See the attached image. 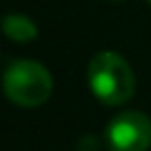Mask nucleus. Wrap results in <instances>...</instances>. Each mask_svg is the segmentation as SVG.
Wrapping results in <instances>:
<instances>
[{"label":"nucleus","instance_id":"obj_5","mask_svg":"<svg viewBox=\"0 0 151 151\" xmlns=\"http://www.w3.org/2000/svg\"><path fill=\"white\" fill-rule=\"evenodd\" d=\"M149 5H151V0H149Z\"/></svg>","mask_w":151,"mask_h":151},{"label":"nucleus","instance_id":"obj_4","mask_svg":"<svg viewBox=\"0 0 151 151\" xmlns=\"http://www.w3.org/2000/svg\"><path fill=\"white\" fill-rule=\"evenodd\" d=\"M2 29L16 42H31L38 36V27L22 14H7L2 20Z\"/></svg>","mask_w":151,"mask_h":151},{"label":"nucleus","instance_id":"obj_3","mask_svg":"<svg viewBox=\"0 0 151 151\" xmlns=\"http://www.w3.org/2000/svg\"><path fill=\"white\" fill-rule=\"evenodd\" d=\"M111 151H147L151 147V120L140 111L118 113L104 129Z\"/></svg>","mask_w":151,"mask_h":151},{"label":"nucleus","instance_id":"obj_2","mask_svg":"<svg viewBox=\"0 0 151 151\" xmlns=\"http://www.w3.org/2000/svg\"><path fill=\"white\" fill-rule=\"evenodd\" d=\"M5 93L14 104L20 107H40L49 100L53 89L51 73L40 62L16 60L5 71Z\"/></svg>","mask_w":151,"mask_h":151},{"label":"nucleus","instance_id":"obj_1","mask_svg":"<svg viewBox=\"0 0 151 151\" xmlns=\"http://www.w3.org/2000/svg\"><path fill=\"white\" fill-rule=\"evenodd\" d=\"M89 89L102 104H122L133 96L136 78L122 56L113 51H100L89 60L87 67Z\"/></svg>","mask_w":151,"mask_h":151}]
</instances>
